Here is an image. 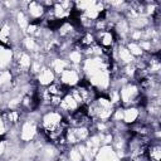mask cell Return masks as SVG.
Wrapping results in <instances>:
<instances>
[{"mask_svg": "<svg viewBox=\"0 0 161 161\" xmlns=\"http://www.w3.org/2000/svg\"><path fill=\"white\" fill-rule=\"evenodd\" d=\"M87 113L93 122L96 121H111V116L114 111V106L111 103L106 94H98L94 101L86 106Z\"/></svg>", "mask_w": 161, "mask_h": 161, "instance_id": "obj_1", "label": "cell"}, {"mask_svg": "<svg viewBox=\"0 0 161 161\" xmlns=\"http://www.w3.org/2000/svg\"><path fill=\"white\" fill-rule=\"evenodd\" d=\"M119 103L122 107H130V106H136V107H143L146 98L140 91V87L136 82L130 80L125 83L119 89Z\"/></svg>", "mask_w": 161, "mask_h": 161, "instance_id": "obj_2", "label": "cell"}, {"mask_svg": "<svg viewBox=\"0 0 161 161\" xmlns=\"http://www.w3.org/2000/svg\"><path fill=\"white\" fill-rule=\"evenodd\" d=\"M92 133V127L88 126H79V127H68L64 133V142L69 146H77L83 143Z\"/></svg>", "mask_w": 161, "mask_h": 161, "instance_id": "obj_3", "label": "cell"}, {"mask_svg": "<svg viewBox=\"0 0 161 161\" xmlns=\"http://www.w3.org/2000/svg\"><path fill=\"white\" fill-rule=\"evenodd\" d=\"M14 50V65L11 68L13 74L18 73H29L31 63H33V57L23 50L20 47L13 48Z\"/></svg>", "mask_w": 161, "mask_h": 161, "instance_id": "obj_4", "label": "cell"}, {"mask_svg": "<svg viewBox=\"0 0 161 161\" xmlns=\"http://www.w3.org/2000/svg\"><path fill=\"white\" fill-rule=\"evenodd\" d=\"M57 79H58L67 89H70V88H74V87L79 86V84L83 82V75H82L80 68L69 67V68H67L65 70H63V72L57 77Z\"/></svg>", "mask_w": 161, "mask_h": 161, "instance_id": "obj_5", "label": "cell"}, {"mask_svg": "<svg viewBox=\"0 0 161 161\" xmlns=\"http://www.w3.org/2000/svg\"><path fill=\"white\" fill-rule=\"evenodd\" d=\"M23 11H25L30 23H42L45 18L47 9L43 6L40 1H28Z\"/></svg>", "mask_w": 161, "mask_h": 161, "instance_id": "obj_6", "label": "cell"}, {"mask_svg": "<svg viewBox=\"0 0 161 161\" xmlns=\"http://www.w3.org/2000/svg\"><path fill=\"white\" fill-rule=\"evenodd\" d=\"M60 153H62V151L57 145L45 142L40 146V148L36 153L35 161H55Z\"/></svg>", "mask_w": 161, "mask_h": 161, "instance_id": "obj_7", "label": "cell"}, {"mask_svg": "<svg viewBox=\"0 0 161 161\" xmlns=\"http://www.w3.org/2000/svg\"><path fill=\"white\" fill-rule=\"evenodd\" d=\"M80 107H82V106L75 101V98L70 94V92L67 91V93H65V94L62 97V99H60V103H59L58 109L63 113L64 117H67V116H70V114H73L74 112H77Z\"/></svg>", "mask_w": 161, "mask_h": 161, "instance_id": "obj_8", "label": "cell"}, {"mask_svg": "<svg viewBox=\"0 0 161 161\" xmlns=\"http://www.w3.org/2000/svg\"><path fill=\"white\" fill-rule=\"evenodd\" d=\"M14 21L10 16H8L1 26H0V44L3 45H6V47H10L13 45V30H14Z\"/></svg>", "mask_w": 161, "mask_h": 161, "instance_id": "obj_9", "label": "cell"}, {"mask_svg": "<svg viewBox=\"0 0 161 161\" xmlns=\"http://www.w3.org/2000/svg\"><path fill=\"white\" fill-rule=\"evenodd\" d=\"M96 39H97V44L107 50H111L117 45V38L112 29L96 33Z\"/></svg>", "mask_w": 161, "mask_h": 161, "instance_id": "obj_10", "label": "cell"}, {"mask_svg": "<svg viewBox=\"0 0 161 161\" xmlns=\"http://www.w3.org/2000/svg\"><path fill=\"white\" fill-rule=\"evenodd\" d=\"M34 80H35V83H36L38 87H43V88H45V87L50 86L53 82L57 80V75H55V73H54V72L45 64V65L40 69V72L35 75Z\"/></svg>", "mask_w": 161, "mask_h": 161, "instance_id": "obj_11", "label": "cell"}, {"mask_svg": "<svg viewBox=\"0 0 161 161\" xmlns=\"http://www.w3.org/2000/svg\"><path fill=\"white\" fill-rule=\"evenodd\" d=\"M93 161H123V160L117 155V152L111 145H102L98 148Z\"/></svg>", "mask_w": 161, "mask_h": 161, "instance_id": "obj_12", "label": "cell"}, {"mask_svg": "<svg viewBox=\"0 0 161 161\" xmlns=\"http://www.w3.org/2000/svg\"><path fill=\"white\" fill-rule=\"evenodd\" d=\"M14 65V50L10 47L0 44V72L9 70Z\"/></svg>", "mask_w": 161, "mask_h": 161, "instance_id": "obj_13", "label": "cell"}, {"mask_svg": "<svg viewBox=\"0 0 161 161\" xmlns=\"http://www.w3.org/2000/svg\"><path fill=\"white\" fill-rule=\"evenodd\" d=\"M47 65L55 73V75L58 77L63 70H65L67 68L70 67L69 62L60 55H52V57H47Z\"/></svg>", "mask_w": 161, "mask_h": 161, "instance_id": "obj_14", "label": "cell"}, {"mask_svg": "<svg viewBox=\"0 0 161 161\" xmlns=\"http://www.w3.org/2000/svg\"><path fill=\"white\" fill-rule=\"evenodd\" d=\"M20 48L23 50H25L26 53H29L30 55H35L39 53H43L42 50V44L39 43V40L34 36H29V35H24L21 42H20Z\"/></svg>", "mask_w": 161, "mask_h": 161, "instance_id": "obj_15", "label": "cell"}, {"mask_svg": "<svg viewBox=\"0 0 161 161\" xmlns=\"http://www.w3.org/2000/svg\"><path fill=\"white\" fill-rule=\"evenodd\" d=\"M64 58L69 62L70 67H75V68H80L83 60H84V55L82 52V48L78 44H74L64 55Z\"/></svg>", "mask_w": 161, "mask_h": 161, "instance_id": "obj_16", "label": "cell"}, {"mask_svg": "<svg viewBox=\"0 0 161 161\" xmlns=\"http://www.w3.org/2000/svg\"><path fill=\"white\" fill-rule=\"evenodd\" d=\"M142 113V107H136V106H130V107H123V118L122 122L126 126H132L133 123L138 122L141 118Z\"/></svg>", "mask_w": 161, "mask_h": 161, "instance_id": "obj_17", "label": "cell"}, {"mask_svg": "<svg viewBox=\"0 0 161 161\" xmlns=\"http://www.w3.org/2000/svg\"><path fill=\"white\" fill-rule=\"evenodd\" d=\"M77 44L82 48V49H86V48H89V47H93L97 44V39H96V33L93 30H83Z\"/></svg>", "mask_w": 161, "mask_h": 161, "instance_id": "obj_18", "label": "cell"}, {"mask_svg": "<svg viewBox=\"0 0 161 161\" xmlns=\"http://www.w3.org/2000/svg\"><path fill=\"white\" fill-rule=\"evenodd\" d=\"M13 80H14V74H13L11 69L0 72V92L11 91L14 88L13 87Z\"/></svg>", "mask_w": 161, "mask_h": 161, "instance_id": "obj_19", "label": "cell"}, {"mask_svg": "<svg viewBox=\"0 0 161 161\" xmlns=\"http://www.w3.org/2000/svg\"><path fill=\"white\" fill-rule=\"evenodd\" d=\"M47 88V91L49 92V94L50 96H54V97H63L65 93H67V88L57 79L55 82H53L50 86H48V87H45Z\"/></svg>", "mask_w": 161, "mask_h": 161, "instance_id": "obj_20", "label": "cell"}, {"mask_svg": "<svg viewBox=\"0 0 161 161\" xmlns=\"http://www.w3.org/2000/svg\"><path fill=\"white\" fill-rule=\"evenodd\" d=\"M125 45H126V48L128 49V52L132 54V57H133L135 59H138V58H141V57H143V55L146 54V53L142 50V48H141V45H140L138 42L127 40Z\"/></svg>", "mask_w": 161, "mask_h": 161, "instance_id": "obj_21", "label": "cell"}, {"mask_svg": "<svg viewBox=\"0 0 161 161\" xmlns=\"http://www.w3.org/2000/svg\"><path fill=\"white\" fill-rule=\"evenodd\" d=\"M68 161H83L82 153L78 148V146H69L67 147V150L64 151Z\"/></svg>", "mask_w": 161, "mask_h": 161, "instance_id": "obj_22", "label": "cell"}, {"mask_svg": "<svg viewBox=\"0 0 161 161\" xmlns=\"http://www.w3.org/2000/svg\"><path fill=\"white\" fill-rule=\"evenodd\" d=\"M8 150V141L5 138H0V157L3 158Z\"/></svg>", "mask_w": 161, "mask_h": 161, "instance_id": "obj_23", "label": "cell"}, {"mask_svg": "<svg viewBox=\"0 0 161 161\" xmlns=\"http://www.w3.org/2000/svg\"><path fill=\"white\" fill-rule=\"evenodd\" d=\"M55 161H68V158H67L65 153H64V152H62V153L59 155V157H58V158H57Z\"/></svg>", "mask_w": 161, "mask_h": 161, "instance_id": "obj_24", "label": "cell"}, {"mask_svg": "<svg viewBox=\"0 0 161 161\" xmlns=\"http://www.w3.org/2000/svg\"><path fill=\"white\" fill-rule=\"evenodd\" d=\"M0 161H3V158H1V157H0Z\"/></svg>", "mask_w": 161, "mask_h": 161, "instance_id": "obj_25", "label": "cell"}]
</instances>
